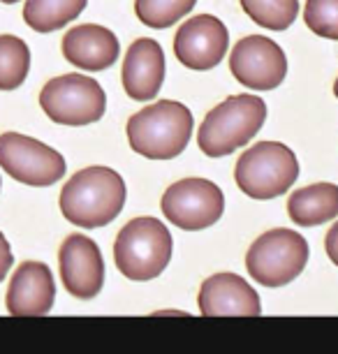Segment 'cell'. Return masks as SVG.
I'll return each mask as SVG.
<instances>
[{"label":"cell","mask_w":338,"mask_h":354,"mask_svg":"<svg viewBox=\"0 0 338 354\" xmlns=\"http://www.w3.org/2000/svg\"><path fill=\"white\" fill-rule=\"evenodd\" d=\"M334 95L338 97V79H336V84H334Z\"/></svg>","instance_id":"484cf974"},{"label":"cell","mask_w":338,"mask_h":354,"mask_svg":"<svg viewBox=\"0 0 338 354\" xmlns=\"http://www.w3.org/2000/svg\"><path fill=\"white\" fill-rule=\"evenodd\" d=\"M308 241L299 232L276 227L255 239L248 248V276L264 287H283L301 276L308 264Z\"/></svg>","instance_id":"8992f818"},{"label":"cell","mask_w":338,"mask_h":354,"mask_svg":"<svg viewBox=\"0 0 338 354\" xmlns=\"http://www.w3.org/2000/svg\"><path fill=\"white\" fill-rule=\"evenodd\" d=\"M229 49V32L218 17L200 15L188 19L174 37V56L188 70L216 68Z\"/></svg>","instance_id":"8fae6325"},{"label":"cell","mask_w":338,"mask_h":354,"mask_svg":"<svg viewBox=\"0 0 338 354\" xmlns=\"http://www.w3.org/2000/svg\"><path fill=\"white\" fill-rule=\"evenodd\" d=\"M63 287L77 299H95L104 287V259L97 243L84 234H70L58 250Z\"/></svg>","instance_id":"7c38bea8"},{"label":"cell","mask_w":338,"mask_h":354,"mask_svg":"<svg viewBox=\"0 0 338 354\" xmlns=\"http://www.w3.org/2000/svg\"><path fill=\"white\" fill-rule=\"evenodd\" d=\"M39 106L58 125H91L107 111V95L102 86L86 75L54 77L39 91Z\"/></svg>","instance_id":"52a82bcc"},{"label":"cell","mask_w":338,"mask_h":354,"mask_svg":"<svg viewBox=\"0 0 338 354\" xmlns=\"http://www.w3.org/2000/svg\"><path fill=\"white\" fill-rule=\"evenodd\" d=\"M160 209L162 216L178 230L200 232L223 218L225 195L207 178H183L165 190Z\"/></svg>","instance_id":"9c48e42d"},{"label":"cell","mask_w":338,"mask_h":354,"mask_svg":"<svg viewBox=\"0 0 338 354\" xmlns=\"http://www.w3.org/2000/svg\"><path fill=\"white\" fill-rule=\"evenodd\" d=\"M200 313L204 317H260V297L248 280L236 273H216L200 287Z\"/></svg>","instance_id":"4fadbf2b"},{"label":"cell","mask_w":338,"mask_h":354,"mask_svg":"<svg viewBox=\"0 0 338 354\" xmlns=\"http://www.w3.org/2000/svg\"><path fill=\"white\" fill-rule=\"evenodd\" d=\"M0 167L17 183L32 185V188L58 183L68 169L65 158L56 149L19 132L0 135Z\"/></svg>","instance_id":"ba28073f"},{"label":"cell","mask_w":338,"mask_h":354,"mask_svg":"<svg viewBox=\"0 0 338 354\" xmlns=\"http://www.w3.org/2000/svg\"><path fill=\"white\" fill-rule=\"evenodd\" d=\"M121 42L104 26L82 24L65 32L63 37V56L65 61L84 72H102L109 70L118 61Z\"/></svg>","instance_id":"9a60e30c"},{"label":"cell","mask_w":338,"mask_h":354,"mask_svg":"<svg viewBox=\"0 0 338 354\" xmlns=\"http://www.w3.org/2000/svg\"><path fill=\"white\" fill-rule=\"evenodd\" d=\"M12 264H15V257H12V248L10 241L5 239V234L0 232V283L5 280V276L10 273Z\"/></svg>","instance_id":"603a6c76"},{"label":"cell","mask_w":338,"mask_h":354,"mask_svg":"<svg viewBox=\"0 0 338 354\" xmlns=\"http://www.w3.org/2000/svg\"><path fill=\"white\" fill-rule=\"evenodd\" d=\"M229 72L248 91H274L285 82L288 58L281 44L264 35L238 39L229 53Z\"/></svg>","instance_id":"30bf717a"},{"label":"cell","mask_w":338,"mask_h":354,"mask_svg":"<svg viewBox=\"0 0 338 354\" xmlns=\"http://www.w3.org/2000/svg\"><path fill=\"white\" fill-rule=\"evenodd\" d=\"M174 241L165 223L156 218H135L118 232L114 262L128 280L147 283L169 266Z\"/></svg>","instance_id":"277c9868"},{"label":"cell","mask_w":338,"mask_h":354,"mask_svg":"<svg viewBox=\"0 0 338 354\" xmlns=\"http://www.w3.org/2000/svg\"><path fill=\"white\" fill-rule=\"evenodd\" d=\"M192 111L174 100H158L128 121L130 149L149 160H171L181 156L192 137Z\"/></svg>","instance_id":"7a4b0ae2"},{"label":"cell","mask_w":338,"mask_h":354,"mask_svg":"<svg viewBox=\"0 0 338 354\" xmlns=\"http://www.w3.org/2000/svg\"><path fill=\"white\" fill-rule=\"evenodd\" d=\"M243 12L267 30H285L299 17V0H241Z\"/></svg>","instance_id":"ffe728a7"},{"label":"cell","mask_w":338,"mask_h":354,"mask_svg":"<svg viewBox=\"0 0 338 354\" xmlns=\"http://www.w3.org/2000/svg\"><path fill=\"white\" fill-rule=\"evenodd\" d=\"M324 250H327V257L338 266V220L331 225V230L327 232V239H324Z\"/></svg>","instance_id":"cb8c5ba5"},{"label":"cell","mask_w":338,"mask_h":354,"mask_svg":"<svg viewBox=\"0 0 338 354\" xmlns=\"http://www.w3.org/2000/svg\"><path fill=\"white\" fill-rule=\"evenodd\" d=\"M290 220L299 227H317L338 218V185L313 183L299 188L288 199Z\"/></svg>","instance_id":"e0dca14e"},{"label":"cell","mask_w":338,"mask_h":354,"mask_svg":"<svg viewBox=\"0 0 338 354\" xmlns=\"http://www.w3.org/2000/svg\"><path fill=\"white\" fill-rule=\"evenodd\" d=\"M299 178V162L290 146L281 142H260L241 153L234 181L243 195L269 202L285 195Z\"/></svg>","instance_id":"5b68a950"},{"label":"cell","mask_w":338,"mask_h":354,"mask_svg":"<svg viewBox=\"0 0 338 354\" xmlns=\"http://www.w3.org/2000/svg\"><path fill=\"white\" fill-rule=\"evenodd\" d=\"M197 0H135V15L144 26L165 30L188 17Z\"/></svg>","instance_id":"44dd1931"},{"label":"cell","mask_w":338,"mask_h":354,"mask_svg":"<svg viewBox=\"0 0 338 354\" xmlns=\"http://www.w3.org/2000/svg\"><path fill=\"white\" fill-rule=\"evenodd\" d=\"M88 0H26L24 21L35 32H54L82 15Z\"/></svg>","instance_id":"ac0fdd59"},{"label":"cell","mask_w":338,"mask_h":354,"mask_svg":"<svg viewBox=\"0 0 338 354\" xmlns=\"http://www.w3.org/2000/svg\"><path fill=\"white\" fill-rule=\"evenodd\" d=\"M125 181L111 167H86L77 171L61 190V213L72 225L97 230L109 225L123 211Z\"/></svg>","instance_id":"6da1fadb"},{"label":"cell","mask_w":338,"mask_h":354,"mask_svg":"<svg viewBox=\"0 0 338 354\" xmlns=\"http://www.w3.org/2000/svg\"><path fill=\"white\" fill-rule=\"evenodd\" d=\"M0 3H5V5H12V3H19V0H0Z\"/></svg>","instance_id":"d4e9b609"},{"label":"cell","mask_w":338,"mask_h":354,"mask_svg":"<svg viewBox=\"0 0 338 354\" xmlns=\"http://www.w3.org/2000/svg\"><path fill=\"white\" fill-rule=\"evenodd\" d=\"M303 21L313 35L338 39V0H306Z\"/></svg>","instance_id":"7402d4cb"},{"label":"cell","mask_w":338,"mask_h":354,"mask_svg":"<svg viewBox=\"0 0 338 354\" xmlns=\"http://www.w3.org/2000/svg\"><path fill=\"white\" fill-rule=\"evenodd\" d=\"M56 283L44 262H24L17 266L8 287V313L15 317H44L54 308Z\"/></svg>","instance_id":"5bb4252c"},{"label":"cell","mask_w":338,"mask_h":354,"mask_svg":"<svg viewBox=\"0 0 338 354\" xmlns=\"http://www.w3.org/2000/svg\"><path fill=\"white\" fill-rule=\"evenodd\" d=\"M30 70V49L21 37L0 35V91H17Z\"/></svg>","instance_id":"d6986e66"},{"label":"cell","mask_w":338,"mask_h":354,"mask_svg":"<svg viewBox=\"0 0 338 354\" xmlns=\"http://www.w3.org/2000/svg\"><path fill=\"white\" fill-rule=\"evenodd\" d=\"M0 185H3V181H0Z\"/></svg>","instance_id":"4316f807"},{"label":"cell","mask_w":338,"mask_h":354,"mask_svg":"<svg viewBox=\"0 0 338 354\" xmlns=\"http://www.w3.org/2000/svg\"><path fill=\"white\" fill-rule=\"evenodd\" d=\"M123 88L137 102L153 100L165 82L162 46L151 37H139L130 44L123 61Z\"/></svg>","instance_id":"2e32d148"},{"label":"cell","mask_w":338,"mask_h":354,"mask_svg":"<svg viewBox=\"0 0 338 354\" xmlns=\"http://www.w3.org/2000/svg\"><path fill=\"white\" fill-rule=\"evenodd\" d=\"M267 121V104L257 95H232L214 106L197 130V146L209 158H225L248 146Z\"/></svg>","instance_id":"3957f363"}]
</instances>
